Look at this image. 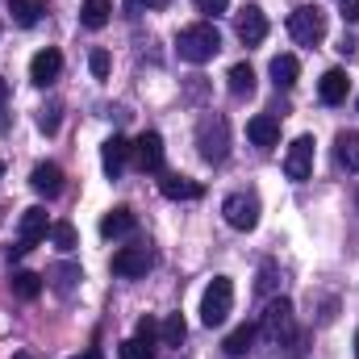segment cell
Masks as SVG:
<instances>
[{
    "label": "cell",
    "instance_id": "obj_7",
    "mask_svg": "<svg viewBox=\"0 0 359 359\" xmlns=\"http://www.w3.org/2000/svg\"><path fill=\"white\" fill-rule=\"evenodd\" d=\"M222 213H226V222L234 230H255L259 226V196L255 192H230Z\"/></svg>",
    "mask_w": 359,
    "mask_h": 359
},
{
    "label": "cell",
    "instance_id": "obj_18",
    "mask_svg": "<svg viewBox=\"0 0 359 359\" xmlns=\"http://www.w3.org/2000/svg\"><path fill=\"white\" fill-rule=\"evenodd\" d=\"M159 192H163L168 201H201V196H205V188L188 176H163L159 180Z\"/></svg>",
    "mask_w": 359,
    "mask_h": 359
},
{
    "label": "cell",
    "instance_id": "obj_39",
    "mask_svg": "<svg viewBox=\"0 0 359 359\" xmlns=\"http://www.w3.org/2000/svg\"><path fill=\"white\" fill-rule=\"evenodd\" d=\"M13 359H34V351H17Z\"/></svg>",
    "mask_w": 359,
    "mask_h": 359
},
{
    "label": "cell",
    "instance_id": "obj_22",
    "mask_svg": "<svg viewBox=\"0 0 359 359\" xmlns=\"http://www.w3.org/2000/svg\"><path fill=\"white\" fill-rule=\"evenodd\" d=\"M8 288H13V297H21V301H38V297H42V276H38V271H13Z\"/></svg>",
    "mask_w": 359,
    "mask_h": 359
},
{
    "label": "cell",
    "instance_id": "obj_6",
    "mask_svg": "<svg viewBox=\"0 0 359 359\" xmlns=\"http://www.w3.org/2000/svg\"><path fill=\"white\" fill-rule=\"evenodd\" d=\"M259 330H264V339L276 343V347H284V343H292V334H297V326H292V301H271L268 309H264V322H259Z\"/></svg>",
    "mask_w": 359,
    "mask_h": 359
},
{
    "label": "cell",
    "instance_id": "obj_27",
    "mask_svg": "<svg viewBox=\"0 0 359 359\" xmlns=\"http://www.w3.org/2000/svg\"><path fill=\"white\" fill-rule=\"evenodd\" d=\"M184 334H188V326H184V318H180V313H168V318L159 322V343H163V347H180V343H184Z\"/></svg>",
    "mask_w": 359,
    "mask_h": 359
},
{
    "label": "cell",
    "instance_id": "obj_20",
    "mask_svg": "<svg viewBox=\"0 0 359 359\" xmlns=\"http://www.w3.org/2000/svg\"><path fill=\"white\" fill-rule=\"evenodd\" d=\"M255 334H259V326H251V322H247V326H238V330H230V334H226V343H222V347H226V355L243 359L251 347H255Z\"/></svg>",
    "mask_w": 359,
    "mask_h": 359
},
{
    "label": "cell",
    "instance_id": "obj_41",
    "mask_svg": "<svg viewBox=\"0 0 359 359\" xmlns=\"http://www.w3.org/2000/svg\"><path fill=\"white\" fill-rule=\"evenodd\" d=\"M0 176H4V163H0Z\"/></svg>",
    "mask_w": 359,
    "mask_h": 359
},
{
    "label": "cell",
    "instance_id": "obj_4",
    "mask_svg": "<svg viewBox=\"0 0 359 359\" xmlns=\"http://www.w3.org/2000/svg\"><path fill=\"white\" fill-rule=\"evenodd\" d=\"M288 34H292V42H301V46H318V42L326 38V13H322L318 4L292 8V13H288Z\"/></svg>",
    "mask_w": 359,
    "mask_h": 359
},
{
    "label": "cell",
    "instance_id": "obj_13",
    "mask_svg": "<svg viewBox=\"0 0 359 359\" xmlns=\"http://www.w3.org/2000/svg\"><path fill=\"white\" fill-rule=\"evenodd\" d=\"M126 163H130V142H126L121 134L104 138V142H100V168H104V176L117 180L121 172H126Z\"/></svg>",
    "mask_w": 359,
    "mask_h": 359
},
{
    "label": "cell",
    "instance_id": "obj_10",
    "mask_svg": "<svg viewBox=\"0 0 359 359\" xmlns=\"http://www.w3.org/2000/svg\"><path fill=\"white\" fill-rule=\"evenodd\" d=\"M234 29H238V38H243L247 46H259V42L268 38V17H264V8H259V4H247V8H238V17H234Z\"/></svg>",
    "mask_w": 359,
    "mask_h": 359
},
{
    "label": "cell",
    "instance_id": "obj_19",
    "mask_svg": "<svg viewBox=\"0 0 359 359\" xmlns=\"http://www.w3.org/2000/svg\"><path fill=\"white\" fill-rule=\"evenodd\" d=\"M80 280H84V271H80V264H72V259H63V264L50 268V288H55L59 297H72Z\"/></svg>",
    "mask_w": 359,
    "mask_h": 359
},
{
    "label": "cell",
    "instance_id": "obj_23",
    "mask_svg": "<svg viewBox=\"0 0 359 359\" xmlns=\"http://www.w3.org/2000/svg\"><path fill=\"white\" fill-rule=\"evenodd\" d=\"M8 13H13V21H17L21 29H29V25L42 21L46 4H42V0H8Z\"/></svg>",
    "mask_w": 359,
    "mask_h": 359
},
{
    "label": "cell",
    "instance_id": "obj_3",
    "mask_svg": "<svg viewBox=\"0 0 359 359\" xmlns=\"http://www.w3.org/2000/svg\"><path fill=\"white\" fill-rule=\"evenodd\" d=\"M230 309H234V284H230V276H213L205 297H201V322L213 330L230 318Z\"/></svg>",
    "mask_w": 359,
    "mask_h": 359
},
{
    "label": "cell",
    "instance_id": "obj_25",
    "mask_svg": "<svg viewBox=\"0 0 359 359\" xmlns=\"http://www.w3.org/2000/svg\"><path fill=\"white\" fill-rule=\"evenodd\" d=\"M226 84H230L234 96H251V92H255V72H251V63H234L230 76H226Z\"/></svg>",
    "mask_w": 359,
    "mask_h": 359
},
{
    "label": "cell",
    "instance_id": "obj_1",
    "mask_svg": "<svg viewBox=\"0 0 359 359\" xmlns=\"http://www.w3.org/2000/svg\"><path fill=\"white\" fill-rule=\"evenodd\" d=\"M176 50L184 63H209L217 50H222V34H217V25L213 21H196V25H184L176 34Z\"/></svg>",
    "mask_w": 359,
    "mask_h": 359
},
{
    "label": "cell",
    "instance_id": "obj_11",
    "mask_svg": "<svg viewBox=\"0 0 359 359\" xmlns=\"http://www.w3.org/2000/svg\"><path fill=\"white\" fill-rule=\"evenodd\" d=\"M130 155H134V163H138L142 172H163V138H159L155 130H147V134L130 147Z\"/></svg>",
    "mask_w": 359,
    "mask_h": 359
},
{
    "label": "cell",
    "instance_id": "obj_36",
    "mask_svg": "<svg viewBox=\"0 0 359 359\" xmlns=\"http://www.w3.org/2000/svg\"><path fill=\"white\" fill-rule=\"evenodd\" d=\"M343 21H359V0H343Z\"/></svg>",
    "mask_w": 359,
    "mask_h": 359
},
{
    "label": "cell",
    "instance_id": "obj_33",
    "mask_svg": "<svg viewBox=\"0 0 359 359\" xmlns=\"http://www.w3.org/2000/svg\"><path fill=\"white\" fill-rule=\"evenodd\" d=\"M38 126H42L46 134H55V130H59V104H50V109H42V113H38Z\"/></svg>",
    "mask_w": 359,
    "mask_h": 359
},
{
    "label": "cell",
    "instance_id": "obj_37",
    "mask_svg": "<svg viewBox=\"0 0 359 359\" xmlns=\"http://www.w3.org/2000/svg\"><path fill=\"white\" fill-rule=\"evenodd\" d=\"M4 100H8V80L0 76V104H4Z\"/></svg>",
    "mask_w": 359,
    "mask_h": 359
},
{
    "label": "cell",
    "instance_id": "obj_26",
    "mask_svg": "<svg viewBox=\"0 0 359 359\" xmlns=\"http://www.w3.org/2000/svg\"><path fill=\"white\" fill-rule=\"evenodd\" d=\"M109 13H113V4H109V0H84L80 21H84L88 29H104V25H109Z\"/></svg>",
    "mask_w": 359,
    "mask_h": 359
},
{
    "label": "cell",
    "instance_id": "obj_16",
    "mask_svg": "<svg viewBox=\"0 0 359 359\" xmlns=\"http://www.w3.org/2000/svg\"><path fill=\"white\" fill-rule=\"evenodd\" d=\"M247 138H251L255 147L271 151V147L280 142V117H271V113H259V117H251V121H247Z\"/></svg>",
    "mask_w": 359,
    "mask_h": 359
},
{
    "label": "cell",
    "instance_id": "obj_30",
    "mask_svg": "<svg viewBox=\"0 0 359 359\" xmlns=\"http://www.w3.org/2000/svg\"><path fill=\"white\" fill-rule=\"evenodd\" d=\"M121 359H155V351L147 343H138V339H126L121 343Z\"/></svg>",
    "mask_w": 359,
    "mask_h": 359
},
{
    "label": "cell",
    "instance_id": "obj_35",
    "mask_svg": "<svg viewBox=\"0 0 359 359\" xmlns=\"http://www.w3.org/2000/svg\"><path fill=\"white\" fill-rule=\"evenodd\" d=\"M163 4H168V0H126V13H130V17H138L142 8H163Z\"/></svg>",
    "mask_w": 359,
    "mask_h": 359
},
{
    "label": "cell",
    "instance_id": "obj_28",
    "mask_svg": "<svg viewBox=\"0 0 359 359\" xmlns=\"http://www.w3.org/2000/svg\"><path fill=\"white\" fill-rule=\"evenodd\" d=\"M50 238H55V247L72 251V247H76V226H72V222H55V226H50Z\"/></svg>",
    "mask_w": 359,
    "mask_h": 359
},
{
    "label": "cell",
    "instance_id": "obj_34",
    "mask_svg": "<svg viewBox=\"0 0 359 359\" xmlns=\"http://www.w3.org/2000/svg\"><path fill=\"white\" fill-rule=\"evenodd\" d=\"M226 8H230V0H196V13H205V17H217Z\"/></svg>",
    "mask_w": 359,
    "mask_h": 359
},
{
    "label": "cell",
    "instance_id": "obj_38",
    "mask_svg": "<svg viewBox=\"0 0 359 359\" xmlns=\"http://www.w3.org/2000/svg\"><path fill=\"white\" fill-rule=\"evenodd\" d=\"M72 359H100V351H84V355H72Z\"/></svg>",
    "mask_w": 359,
    "mask_h": 359
},
{
    "label": "cell",
    "instance_id": "obj_14",
    "mask_svg": "<svg viewBox=\"0 0 359 359\" xmlns=\"http://www.w3.org/2000/svg\"><path fill=\"white\" fill-rule=\"evenodd\" d=\"M138 230V217L126 209V205H117V209H109L104 217H100V234L104 238H130Z\"/></svg>",
    "mask_w": 359,
    "mask_h": 359
},
{
    "label": "cell",
    "instance_id": "obj_17",
    "mask_svg": "<svg viewBox=\"0 0 359 359\" xmlns=\"http://www.w3.org/2000/svg\"><path fill=\"white\" fill-rule=\"evenodd\" d=\"M347 88H351V80H347V72H339V67H330V72L318 80L322 104H343V100H347Z\"/></svg>",
    "mask_w": 359,
    "mask_h": 359
},
{
    "label": "cell",
    "instance_id": "obj_15",
    "mask_svg": "<svg viewBox=\"0 0 359 359\" xmlns=\"http://www.w3.org/2000/svg\"><path fill=\"white\" fill-rule=\"evenodd\" d=\"M29 188H34L38 196H59V192H63V168H59V163H38V168L29 172Z\"/></svg>",
    "mask_w": 359,
    "mask_h": 359
},
{
    "label": "cell",
    "instance_id": "obj_8",
    "mask_svg": "<svg viewBox=\"0 0 359 359\" xmlns=\"http://www.w3.org/2000/svg\"><path fill=\"white\" fill-rule=\"evenodd\" d=\"M313 147H318V142H313L309 134H301V138L288 147V155H284V176L297 180V184L313 176Z\"/></svg>",
    "mask_w": 359,
    "mask_h": 359
},
{
    "label": "cell",
    "instance_id": "obj_24",
    "mask_svg": "<svg viewBox=\"0 0 359 359\" xmlns=\"http://www.w3.org/2000/svg\"><path fill=\"white\" fill-rule=\"evenodd\" d=\"M334 155H339V168L359 172V134H355V130L339 134V142H334Z\"/></svg>",
    "mask_w": 359,
    "mask_h": 359
},
{
    "label": "cell",
    "instance_id": "obj_2",
    "mask_svg": "<svg viewBox=\"0 0 359 359\" xmlns=\"http://www.w3.org/2000/svg\"><path fill=\"white\" fill-rule=\"evenodd\" d=\"M196 151H201L205 163H226V155H230V121L222 113L201 117V126H196Z\"/></svg>",
    "mask_w": 359,
    "mask_h": 359
},
{
    "label": "cell",
    "instance_id": "obj_32",
    "mask_svg": "<svg viewBox=\"0 0 359 359\" xmlns=\"http://www.w3.org/2000/svg\"><path fill=\"white\" fill-rule=\"evenodd\" d=\"M271 288H276V264H271V259H264V268H259V284H255V292H259V297H268Z\"/></svg>",
    "mask_w": 359,
    "mask_h": 359
},
{
    "label": "cell",
    "instance_id": "obj_9",
    "mask_svg": "<svg viewBox=\"0 0 359 359\" xmlns=\"http://www.w3.org/2000/svg\"><path fill=\"white\" fill-rule=\"evenodd\" d=\"M151 268H155V255H151V247H121V251L113 255V276L138 280V276H147Z\"/></svg>",
    "mask_w": 359,
    "mask_h": 359
},
{
    "label": "cell",
    "instance_id": "obj_21",
    "mask_svg": "<svg viewBox=\"0 0 359 359\" xmlns=\"http://www.w3.org/2000/svg\"><path fill=\"white\" fill-rule=\"evenodd\" d=\"M297 76H301L297 55H276V59H271V84H276V88H292Z\"/></svg>",
    "mask_w": 359,
    "mask_h": 359
},
{
    "label": "cell",
    "instance_id": "obj_12",
    "mask_svg": "<svg viewBox=\"0 0 359 359\" xmlns=\"http://www.w3.org/2000/svg\"><path fill=\"white\" fill-rule=\"evenodd\" d=\"M59 72H63V55H59L55 46H46V50H38V55L29 59V80H34L38 88L55 84V80H59Z\"/></svg>",
    "mask_w": 359,
    "mask_h": 359
},
{
    "label": "cell",
    "instance_id": "obj_31",
    "mask_svg": "<svg viewBox=\"0 0 359 359\" xmlns=\"http://www.w3.org/2000/svg\"><path fill=\"white\" fill-rule=\"evenodd\" d=\"M88 67H92V76H96V80H109V67H113V63H109V50H92Z\"/></svg>",
    "mask_w": 359,
    "mask_h": 359
},
{
    "label": "cell",
    "instance_id": "obj_40",
    "mask_svg": "<svg viewBox=\"0 0 359 359\" xmlns=\"http://www.w3.org/2000/svg\"><path fill=\"white\" fill-rule=\"evenodd\" d=\"M355 355H359V334H355Z\"/></svg>",
    "mask_w": 359,
    "mask_h": 359
},
{
    "label": "cell",
    "instance_id": "obj_5",
    "mask_svg": "<svg viewBox=\"0 0 359 359\" xmlns=\"http://www.w3.org/2000/svg\"><path fill=\"white\" fill-rule=\"evenodd\" d=\"M46 234H50V222H46V209H42V205H34V209H25V213H21V238H17V243L8 247V264H13V259H21L25 251H34V247H38V243H42Z\"/></svg>",
    "mask_w": 359,
    "mask_h": 359
},
{
    "label": "cell",
    "instance_id": "obj_29",
    "mask_svg": "<svg viewBox=\"0 0 359 359\" xmlns=\"http://www.w3.org/2000/svg\"><path fill=\"white\" fill-rule=\"evenodd\" d=\"M134 339H138V343H147V347H155V339H159V322H155V318H138Z\"/></svg>",
    "mask_w": 359,
    "mask_h": 359
}]
</instances>
